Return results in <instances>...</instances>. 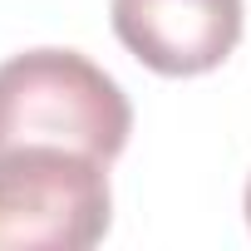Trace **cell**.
I'll return each instance as SVG.
<instances>
[{
  "label": "cell",
  "instance_id": "cell-1",
  "mask_svg": "<svg viewBox=\"0 0 251 251\" xmlns=\"http://www.w3.org/2000/svg\"><path fill=\"white\" fill-rule=\"evenodd\" d=\"M128 133L123 89L79 50H25L0 64V148L54 143L113 163Z\"/></svg>",
  "mask_w": 251,
  "mask_h": 251
},
{
  "label": "cell",
  "instance_id": "cell-2",
  "mask_svg": "<svg viewBox=\"0 0 251 251\" xmlns=\"http://www.w3.org/2000/svg\"><path fill=\"white\" fill-rule=\"evenodd\" d=\"M103 168L108 163L54 143L0 148V246L84 251L103 241L113 222Z\"/></svg>",
  "mask_w": 251,
  "mask_h": 251
},
{
  "label": "cell",
  "instance_id": "cell-3",
  "mask_svg": "<svg viewBox=\"0 0 251 251\" xmlns=\"http://www.w3.org/2000/svg\"><path fill=\"white\" fill-rule=\"evenodd\" d=\"M241 0H113V35L138 64L168 79L217 69L241 40Z\"/></svg>",
  "mask_w": 251,
  "mask_h": 251
},
{
  "label": "cell",
  "instance_id": "cell-4",
  "mask_svg": "<svg viewBox=\"0 0 251 251\" xmlns=\"http://www.w3.org/2000/svg\"><path fill=\"white\" fill-rule=\"evenodd\" d=\"M246 226H251V182H246Z\"/></svg>",
  "mask_w": 251,
  "mask_h": 251
}]
</instances>
